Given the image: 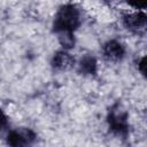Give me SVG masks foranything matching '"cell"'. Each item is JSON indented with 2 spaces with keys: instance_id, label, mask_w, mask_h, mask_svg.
<instances>
[{
  "instance_id": "1",
  "label": "cell",
  "mask_w": 147,
  "mask_h": 147,
  "mask_svg": "<svg viewBox=\"0 0 147 147\" xmlns=\"http://www.w3.org/2000/svg\"><path fill=\"white\" fill-rule=\"evenodd\" d=\"M82 23L80 10L76 5L67 3L60 7L54 16L53 30L57 34L63 49H70L75 46V31Z\"/></svg>"
},
{
  "instance_id": "2",
  "label": "cell",
  "mask_w": 147,
  "mask_h": 147,
  "mask_svg": "<svg viewBox=\"0 0 147 147\" xmlns=\"http://www.w3.org/2000/svg\"><path fill=\"white\" fill-rule=\"evenodd\" d=\"M107 123L109 131L121 138H126L129 134V117L126 110L119 105L115 103L108 111Z\"/></svg>"
},
{
  "instance_id": "3",
  "label": "cell",
  "mask_w": 147,
  "mask_h": 147,
  "mask_svg": "<svg viewBox=\"0 0 147 147\" xmlns=\"http://www.w3.org/2000/svg\"><path fill=\"white\" fill-rule=\"evenodd\" d=\"M36 133L28 127H17L11 130L6 138V142L13 147H24L30 146L36 141Z\"/></svg>"
},
{
  "instance_id": "4",
  "label": "cell",
  "mask_w": 147,
  "mask_h": 147,
  "mask_svg": "<svg viewBox=\"0 0 147 147\" xmlns=\"http://www.w3.org/2000/svg\"><path fill=\"white\" fill-rule=\"evenodd\" d=\"M146 23L147 16L144 11L129 13L123 16V25L125 26V29L136 34H141L145 32Z\"/></svg>"
},
{
  "instance_id": "5",
  "label": "cell",
  "mask_w": 147,
  "mask_h": 147,
  "mask_svg": "<svg viewBox=\"0 0 147 147\" xmlns=\"http://www.w3.org/2000/svg\"><path fill=\"white\" fill-rule=\"evenodd\" d=\"M102 54L107 61L110 62H118L125 55L124 46L117 40H108L102 46Z\"/></svg>"
},
{
  "instance_id": "6",
  "label": "cell",
  "mask_w": 147,
  "mask_h": 147,
  "mask_svg": "<svg viewBox=\"0 0 147 147\" xmlns=\"http://www.w3.org/2000/svg\"><path fill=\"white\" fill-rule=\"evenodd\" d=\"M51 64L57 71H65L74 67L75 59L71 56L68 49H61V51H57L53 55Z\"/></svg>"
},
{
  "instance_id": "7",
  "label": "cell",
  "mask_w": 147,
  "mask_h": 147,
  "mask_svg": "<svg viewBox=\"0 0 147 147\" xmlns=\"http://www.w3.org/2000/svg\"><path fill=\"white\" fill-rule=\"evenodd\" d=\"M78 71L85 76H94L98 71L96 59L92 55L83 56L78 62Z\"/></svg>"
},
{
  "instance_id": "8",
  "label": "cell",
  "mask_w": 147,
  "mask_h": 147,
  "mask_svg": "<svg viewBox=\"0 0 147 147\" xmlns=\"http://www.w3.org/2000/svg\"><path fill=\"white\" fill-rule=\"evenodd\" d=\"M125 1L129 6L140 10H144L147 6V0H125Z\"/></svg>"
},
{
  "instance_id": "9",
  "label": "cell",
  "mask_w": 147,
  "mask_h": 147,
  "mask_svg": "<svg viewBox=\"0 0 147 147\" xmlns=\"http://www.w3.org/2000/svg\"><path fill=\"white\" fill-rule=\"evenodd\" d=\"M7 123H8L7 116H6V114L2 111V109L0 108V132H2V131L5 130V127L7 126Z\"/></svg>"
},
{
  "instance_id": "10",
  "label": "cell",
  "mask_w": 147,
  "mask_h": 147,
  "mask_svg": "<svg viewBox=\"0 0 147 147\" xmlns=\"http://www.w3.org/2000/svg\"><path fill=\"white\" fill-rule=\"evenodd\" d=\"M138 69L141 72L142 76H146V57H141L140 61L138 62Z\"/></svg>"
},
{
  "instance_id": "11",
  "label": "cell",
  "mask_w": 147,
  "mask_h": 147,
  "mask_svg": "<svg viewBox=\"0 0 147 147\" xmlns=\"http://www.w3.org/2000/svg\"><path fill=\"white\" fill-rule=\"evenodd\" d=\"M103 1H107V2H111L113 0H103Z\"/></svg>"
}]
</instances>
